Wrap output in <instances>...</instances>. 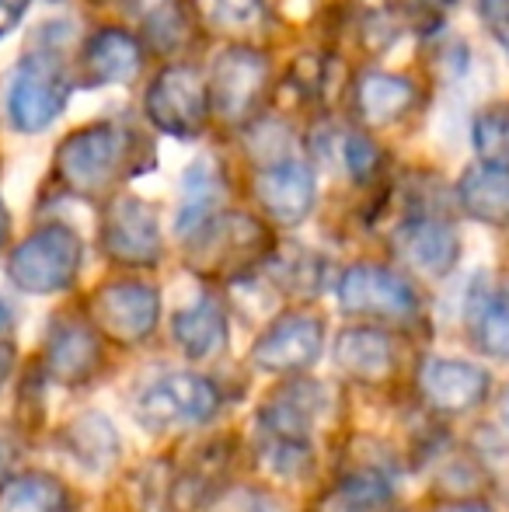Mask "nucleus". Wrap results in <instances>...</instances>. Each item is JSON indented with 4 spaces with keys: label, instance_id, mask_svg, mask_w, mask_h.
Listing matches in <instances>:
<instances>
[{
    "label": "nucleus",
    "instance_id": "1",
    "mask_svg": "<svg viewBox=\"0 0 509 512\" xmlns=\"http://www.w3.org/2000/svg\"><path fill=\"white\" fill-rule=\"evenodd\" d=\"M325 387L314 380H290L258 411L262 422V460L276 474H304L311 464V436L325 408Z\"/></svg>",
    "mask_w": 509,
    "mask_h": 512
},
{
    "label": "nucleus",
    "instance_id": "2",
    "mask_svg": "<svg viewBox=\"0 0 509 512\" xmlns=\"http://www.w3.org/2000/svg\"><path fill=\"white\" fill-rule=\"evenodd\" d=\"M84 262V244L63 223L35 230L7 258V276L25 293H60L74 286Z\"/></svg>",
    "mask_w": 509,
    "mask_h": 512
},
{
    "label": "nucleus",
    "instance_id": "3",
    "mask_svg": "<svg viewBox=\"0 0 509 512\" xmlns=\"http://www.w3.org/2000/svg\"><path fill=\"white\" fill-rule=\"evenodd\" d=\"M265 251H269V234L262 223H255L252 216L231 213L203 223L192 234L189 265L203 276L231 279L252 269L258 258H265Z\"/></svg>",
    "mask_w": 509,
    "mask_h": 512
},
{
    "label": "nucleus",
    "instance_id": "4",
    "mask_svg": "<svg viewBox=\"0 0 509 512\" xmlns=\"http://www.w3.org/2000/svg\"><path fill=\"white\" fill-rule=\"evenodd\" d=\"M126 143L129 140L119 133V126L98 122V126L81 129L63 143L56 154V171L81 196H102L123 171Z\"/></svg>",
    "mask_w": 509,
    "mask_h": 512
},
{
    "label": "nucleus",
    "instance_id": "5",
    "mask_svg": "<svg viewBox=\"0 0 509 512\" xmlns=\"http://www.w3.org/2000/svg\"><path fill=\"white\" fill-rule=\"evenodd\" d=\"M88 317L102 338L116 345H140L154 335L161 300L147 283H105L88 300Z\"/></svg>",
    "mask_w": 509,
    "mask_h": 512
},
{
    "label": "nucleus",
    "instance_id": "6",
    "mask_svg": "<svg viewBox=\"0 0 509 512\" xmlns=\"http://www.w3.org/2000/svg\"><path fill=\"white\" fill-rule=\"evenodd\" d=\"M339 304L346 314L405 324L419 314V293L401 272L384 265H353L339 283Z\"/></svg>",
    "mask_w": 509,
    "mask_h": 512
},
{
    "label": "nucleus",
    "instance_id": "7",
    "mask_svg": "<svg viewBox=\"0 0 509 512\" xmlns=\"http://www.w3.org/2000/svg\"><path fill=\"white\" fill-rule=\"evenodd\" d=\"M67 77L56 56H28L18 63L7 91V112H11L14 129L21 133H39L46 129L67 105Z\"/></svg>",
    "mask_w": 509,
    "mask_h": 512
},
{
    "label": "nucleus",
    "instance_id": "8",
    "mask_svg": "<svg viewBox=\"0 0 509 512\" xmlns=\"http://www.w3.org/2000/svg\"><path fill=\"white\" fill-rule=\"evenodd\" d=\"M220 411V391L213 380L199 373H168L136 401V415L150 429H175V425H203Z\"/></svg>",
    "mask_w": 509,
    "mask_h": 512
},
{
    "label": "nucleus",
    "instance_id": "9",
    "mask_svg": "<svg viewBox=\"0 0 509 512\" xmlns=\"http://www.w3.org/2000/svg\"><path fill=\"white\" fill-rule=\"evenodd\" d=\"M325 345V324L318 314L290 310L276 317L252 349V363L265 373H304L318 363Z\"/></svg>",
    "mask_w": 509,
    "mask_h": 512
},
{
    "label": "nucleus",
    "instance_id": "10",
    "mask_svg": "<svg viewBox=\"0 0 509 512\" xmlns=\"http://www.w3.org/2000/svg\"><path fill=\"white\" fill-rule=\"evenodd\" d=\"M210 112V95L196 70L168 67L147 91V115L157 129L171 136H196Z\"/></svg>",
    "mask_w": 509,
    "mask_h": 512
},
{
    "label": "nucleus",
    "instance_id": "11",
    "mask_svg": "<svg viewBox=\"0 0 509 512\" xmlns=\"http://www.w3.org/2000/svg\"><path fill=\"white\" fill-rule=\"evenodd\" d=\"M492 391V373L468 359H426L419 366V394L433 411L464 415L485 405Z\"/></svg>",
    "mask_w": 509,
    "mask_h": 512
},
{
    "label": "nucleus",
    "instance_id": "12",
    "mask_svg": "<svg viewBox=\"0 0 509 512\" xmlns=\"http://www.w3.org/2000/svg\"><path fill=\"white\" fill-rule=\"evenodd\" d=\"M102 248L119 265H154L161 258L157 213L140 199H116L105 213Z\"/></svg>",
    "mask_w": 509,
    "mask_h": 512
},
{
    "label": "nucleus",
    "instance_id": "13",
    "mask_svg": "<svg viewBox=\"0 0 509 512\" xmlns=\"http://www.w3.org/2000/svg\"><path fill=\"white\" fill-rule=\"evenodd\" d=\"M105 363L102 335L95 324L81 321H63L53 328L46 342V373L63 387H81L98 377Z\"/></svg>",
    "mask_w": 509,
    "mask_h": 512
},
{
    "label": "nucleus",
    "instance_id": "14",
    "mask_svg": "<svg viewBox=\"0 0 509 512\" xmlns=\"http://www.w3.org/2000/svg\"><path fill=\"white\" fill-rule=\"evenodd\" d=\"M394 251L412 265L422 276L443 279L454 272L457 258H461V237L447 220L436 216H415L394 234Z\"/></svg>",
    "mask_w": 509,
    "mask_h": 512
},
{
    "label": "nucleus",
    "instance_id": "15",
    "mask_svg": "<svg viewBox=\"0 0 509 512\" xmlns=\"http://www.w3.org/2000/svg\"><path fill=\"white\" fill-rule=\"evenodd\" d=\"M398 342L381 328H346L335 338V363L356 384H387L398 373Z\"/></svg>",
    "mask_w": 509,
    "mask_h": 512
},
{
    "label": "nucleus",
    "instance_id": "16",
    "mask_svg": "<svg viewBox=\"0 0 509 512\" xmlns=\"http://www.w3.org/2000/svg\"><path fill=\"white\" fill-rule=\"evenodd\" d=\"M255 196L265 213L283 227L300 223L314 206V175L307 164L283 161L255 178Z\"/></svg>",
    "mask_w": 509,
    "mask_h": 512
},
{
    "label": "nucleus",
    "instance_id": "17",
    "mask_svg": "<svg viewBox=\"0 0 509 512\" xmlns=\"http://www.w3.org/2000/svg\"><path fill=\"white\" fill-rule=\"evenodd\" d=\"M265 88V60L252 49H231L220 56L213 74V102L227 119H245L262 98Z\"/></svg>",
    "mask_w": 509,
    "mask_h": 512
},
{
    "label": "nucleus",
    "instance_id": "18",
    "mask_svg": "<svg viewBox=\"0 0 509 512\" xmlns=\"http://www.w3.org/2000/svg\"><path fill=\"white\" fill-rule=\"evenodd\" d=\"M457 203L485 227H509V168L478 161L457 182Z\"/></svg>",
    "mask_w": 509,
    "mask_h": 512
},
{
    "label": "nucleus",
    "instance_id": "19",
    "mask_svg": "<svg viewBox=\"0 0 509 512\" xmlns=\"http://www.w3.org/2000/svg\"><path fill=\"white\" fill-rule=\"evenodd\" d=\"M140 67V42L129 32H119V28H105L84 49V84L88 88H105V84L126 81V77L136 74Z\"/></svg>",
    "mask_w": 509,
    "mask_h": 512
},
{
    "label": "nucleus",
    "instance_id": "20",
    "mask_svg": "<svg viewBox=\"0 0 509 512\" xmlns=\"http://www.w3.org/2000/svg\"><path fill=\"white\" fill-rule=\"evenodd\" d=\"M419 91L408 77L384 74V70H370L356 81V112L370 126H387V122L401 119L408 108L415 105Z\"/></svg>",
    "mask_w": 509,
    "mask_h": 512
},
{
    "label": "nucleus",
    "instance_id": "21",
    "mask_svg": "<svg viewBox=\"0 0 509 512\" xmlns=\"http://www.w3.org/2000/svg\"><path fill=\"white\" fill-rule=\"evenodd\" d=\"M175 342L189 359H206L227 345V317L217 300H199V304L185 307L171 321Z\"/></svg>",
    "mask_w": 509,
    "mask_h": 512
},
{
    "label": "nucleus",
    "instance_id": "22",
    "mask_svg": "<svg viewBox=\"0 0 509 512\" xmlns=\"http://www.w3.org/2000/svg\"><path fill=\"white\" fill-rule=\"evenodd\" d=\"M0 512H70L67 485L42 471L11 474L0 485Z\"/></svg>",
    "mask_w": 509,
    "mask_h": 512
},
{
    "label": "nucleus",
    "instance_id": "23",
    "mask_svg": "<svg viewBox=\"0 0 509 512\" xmlns=\"http://www.w3.org/2000/svg\"><path fill=\"white\" fill-rule=\"evenodd\" d=\"M394 492L384 471L367 467V471H353L318 502L314 512H387Z\"/></svg>",
    "mask_w": 509,
    "mask_h": 512
},
{
    "label": "nucleus",
    "instance_id": "24",
    "mask_svg": "<svg viewBox=\"0 0 509 512\" xmlns=\"http://www.w3.org/2000/svg\"><path fill=\"white\" fill-rule=\"evenodd\" d=\"M468 317L478 349L496 359H509V279L478 293Z\"/></svg>",
    "mask_w": 509,
    "mask_h": 512
},
{
    "label": "nucleus",
    "instance_id": "25",
    "mask_svg": "<svg viewBox=\"0 0 509 512\" xmlns=\"http://www.w3.org/2000/svg\"><path fill=\"white\" fill-rule=\"evenodd\" d=\"M227 471V450L220 446H210L182 478L171 488V502H175L182 512H196L203 502L213 499V488H217V478H224Z\"/></svg>",
    "mask_w": 509,
    "mask_h": 512
},
{
    "label": "nucleus",
    "instance_id": "26",
    "mask_svg": "<svg viewBox=\"0 0 509 512\" xmlns=\"http://www.w3.org/2000/svg\"><path fill=\"white\" fill-rule=\"evenodd\" d=\"M471 140L482 161L509 168V102L482 108L471 126Z\"/></svg>",
    "mask_w": 509,
    "mask_h": 512
},
{
    "label": "nucleus",
    "instance_id": "27",
    "mask_svg": "<svg viewBox=\"0 0 509 512\" xmlns=\"http://www.w3.org/2000/svg\"><path fill=\"white\" fill-rule=\"evenodd\" d=\"M74 453L84 460H91V464H105L109 457H116L119 443H116V429H112L105 418L98 415H84L81 422H74Z\"/></svg>",
    "mask_w": 509,
    "mask_h": 512
},
{
    "label": "nucleus",
    "instance_id": "28",
    "mask_svg": "<svg viewBox=\"0 0 509 512\" xmlns=\"http://www.w3.org/2000/svg\"><path fill=\"white\" fill-rule=\"evenodd\" d=\"M210 206H213V178L203 168L189 171V178H185V203L182 213H178V230L182 234H189V230L196 234L206 223V216H210Z\"/></svg>",
    "mask_w": 509,
    "mask_h": 512
},
{
    "label": "nucleus",
    "instance_id": "29",
    "mask_svg": "<svg viewBox=\"0 0 509 512\" xmlns=\"http://www.w3.org/2000/svg\"><path fill=\"white\" fill-rule=\"evenodd\" d=\"M381 161H384V154L367 136H349L346 140V164L360 182H370V178L381 171Z\"/></svg>",
    "mask_w": 509,
    "mask_h": 512
},
{
    "label": "nucleus",
    "instance_id": "30",
    "mask_svg": "<svg viewBox=\"0 0 509 512\" xmlns=\"http://www.w3.org/2000/svg\"><path fill=\"white\" fill-rule=\"evenodd\" d=\"M210 4L217 21H224V25H248L262 11V0H210Z\"/></svg>",
    "mask_w": 509,
    "mask_h": 512
},
{
    "label": "nucleus",
    "instance_id": "31",
    "mask_svg": "<svg viewBox=\"0 0 509 512\" xmlns=\"http://www.w3.org/2000/svg\"><path fill=\"white\" fill-rule=\"evenodd\" d=\"M478 4H482V21L509 53V0H478Z\"/></svg>",
    "mask_w": 509,
    "mask_h": 512
},
{
    "label": "nucleus",
    "instance_id": "32",
    "mask_svg": "<svg viewBox=\"0 0 509 512\" xmlns=\"http://www.w3.org/2000/svg\"><path fill=\"white\" fill-rule=\"evenodd\" d=\"M28 11V0H0V39L25 18Z\"/></svg>",
    "mask_w": 509,
    "mask_h": 512
},
{
    "label": "nucleus",
    "instance_id": "33",
    "mask_svg": "<svg viewBox=\"0 0 509 512\" xmlns=\"http://www.w3.org/2000/svg\"><path fill=\"white\" fill-rule=\"evenodd\" d=\"M14 370V349L7 342H0V387L7 384V377H11Z\"/></svg>",
    "mask_w": 509,
    "mask_h": 512
},
{
    "label": "nucleus",
    "instance_id": "34",
    "mask_svg": "<svg viewBox=\"0 0 509 512\" xmlns=\"http://www.w3.org/2000/svg\"><path fill=\"white\" fill-rule=\"evenodd\" d=\"M440 512H489L485 506H478V502H454V506L440 509Z\"/></svg>",
    "mask_w": 509,
    "mask_h": 512
},
{
    "label": "nucleus",
    "instance_id": "35",
    "mask_svg": "<svg viewBox=\"0 0 509 512\" xmlns=\"http://www.w3.org/2000/svg\"><path fill=\"white\" fill-rule=\"evenodd\" d=\"M7 230H11V223H7V213H4V206H0V248H4V241H7Z\"/></svg>",
    "mask_w": 509,
    "mask_h": 512
},
{
    "label": "nucleus",
    "instance_id": "36",
    "mask_svg": "<svg viewBox=\"0 0 509 512\" xmlns=\"http://www.w3.org/2000/svg\"><path fill=\"white\" fill-rule=\"evenodd\" d=\"M503 422H506V429H509V387H506V394H503Z\"/></svg>",
    "mask_w": 509,
    "mask_h": 512
},
{
    "label": "nucleus",
    "instance_id": "37",
    "mask_svg": "<svg viewBox=\"0 0 509 512\" xmlns=\"http://www.w3.org/2000/svg\"><path fill=\"white\" fill-rule=\"evenodd\" d=\"M422 4H426V7H450L454 0H422Z\"/></svg>",
    "mask_w": 509,
    "mask_h": 512
}]
</instances>
